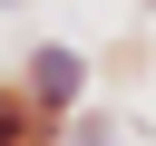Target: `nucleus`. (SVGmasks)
I'll list each match as a JSON object with an SVG mask.
<instances>
[{"label":"nucleus","instance_id":"obj_1","mask_svg":"<svg viewBox=\"0 0 156 146\" xmlns=\"http://www.w3.org/2000/svg\"><path fill=\"white\" fill-rule=\"evenodd\" d=\"M10 78H20V97H29L49 127H68V117L88 107V49H78V39H39Z\"/></svg>","mask_w":156,"mask_h":146},{"label":"nucleus","instance_id":"obj_2","mask_svg":"<svg viewBox=\"0 0 156 146\" xmlns=\"http://www.w3.org/2000/svg\"><path fill=\"white\" fill-rule=\"evenodd\" d=\"M0 146H58V127L20 97V78H10V68H0Z\"/></svg>","mask_w":156,"mask_h":146},{"label":"nucleus","instance_id":"obj_3","mask_svg":"<svg viewBox=\"0 0 156 146\" xmlns=\"http://www.w3.org/2000/svg\"><path fill=\"white\" fill-rule=\"evenodd\" d=\"M136 10H156V0H136Z\"/></svg>","mask_w":156,"mask_h":146},{"label":"nucleus","instance_id":"obj_4","mask_svg":"<svg viewBox=\"0 0 156 146\" xmlns=\"http://www.w3.org/2000/svg\"><path fill=\"white\" fill-rule=\"evenodd\" d=\"M0 10H20V0H0Z\"/></svg>","mask_w":156,"mask_h":146}]
</instances>
